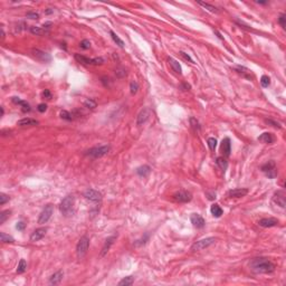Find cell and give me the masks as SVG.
<instances>
[{"label": "cell", "mask_w": 286, "mask_h": 286, "mask_svg": "<svg viewBox=\"0 0 286 286\" xmlns=\"http://www.w3.org/2000/svg\"><path fill=\"white\" fill-rule=\"evenodd\" d=\"M278 219L276 218H263L258 221V225L260 227H264V228H269V227H275L278 225Z\"/></svg>", "instance_id": "obj_10"}, {"label": "cell", "mask_w": 286, "mask_h": 286, "mask_svg": "<svg viewBox=\"0 0 286 286\" xmlns=\"http://www.w3.org/2000/svg\"><path fill=\"white\" fill-rule=\"evenodd\" d=\"M7 201H9V196H7L6 193H0V205L2 206Z\"/></svg>", "instance_id": "obj_42"}, {"label": "cell", "mask_w": 286, "mask_h": 286, "mask_svg": "<svg viewBox=\"0 0 286 286\" xmlns=\"http://www.w3.org/2000/svg\"><path fill=\"white\" fill-rule=\"evenodd\" d=\"M46 231H47L46 228H38V229H36L32 234V236H30V241H38L40 239H43L46 235Z\"/></svg>", "instance_id": "obj_13"}, {"label": "cell", "mask_w": 286, "mask_h": 286, "mask_svg": "<svg viewBox=\"0 0 286 286\" xmlns=\"http://www.w3.org/2000/svg\"><path fill=\"white\" fill-rule=\"evenodd\" d=\"M11 211L10 210H3L1 214H0V224H3V222L7 220V218H9Z\"/></svg>", "instance_id": "obj_35"}, {"label": "cell", "mask_w": 286, "mask_h": 286, "mask_svg": "<svg viewBox=\"0 0 286 286\" xmlns=\"http://www.w3.org/2000/svg\"><path fill=\"white\" fill-rule=\"evenodd\" d=\"M180 55H181V56L183 57V58H185V59H187V61H189L190 63H193V61H192V59H191V57H190L189 55H188V54L183 53V51H180Z\"/></svg>", "instance_id": "obj_48"}, {"label": "cell", "mask_w": 286, "mask_h": 286, "mask_svg": "<svg viewBox=\"0 0 286 286\" xmlns=\"http://www.w3.org/2000/svg\"><path fill=\"white\" fill-rule=\"evenodd\" d=\"M37 110L39 111V112H45L46 110H47V105L46 104H44V103H41V104H39L38 105V107H37Z\"/></svg>", "instance_id": "obj_47"}, {"label": "cell", "mask_w": 286, "mask_h": 286, "mask_svg": "<svg viewBox=\"0 0 286 286\" xmlns=\"http://www.w3.org/2000/svg\"><path fill=\"white\" fill-rule=\"evenodd\" d=\"M88 246H90V239L86 236L82 237L78 240L77 246H76V254H77L78 258H83L85 256L88 250Z\"/></svg>", "instance_id": "obj_3"}, {"label": "cell", "mask_w": 286, "mask_h": 286, "mask_svg": "<svg viewBox=\"0 0 286 286\" xmlns=\"http://www.w3.org/2000/svg\"><path fill=\"white\" fill-rule=\"evenodd\" d=\"M262 171L269 178H275L277 176V169L274 161H268L264 166H262Z\"/></svg>", "instance_id": "obj_6"}, {"label": "cell", "mask_w": 286, "mask_h": 286, "mask_svg": "<svg viewBox=\"0 0 286 286\" xmlns=\"http://www.w3.org/2000/svg\"><path fill=\"white\" fill-rule=\"evenodd\" d=\"M38 121L32 120V119H22V120L18 121V125L20 126H27V125H37Z\"/></svg>", "instance_id": "obj_26"}, {"label": "cell", "mask_w": 286, "mask_h": 286, "mask_svg": "<svg viewBox=\"0 0 286 286\" xmlns=\"http://www.w3.org/2000/svg\"><path fill=\"white\" fill-rule=\"evenodd\" d=\"M180 90H182V91H189L190 85L188 83H182L181 85H180Z\"/></svg>", "instance_id": "obj_49"}, {"label": "cell", "mask_w": 286, "mask_h": 286, "mask_svg": "<svg viewBox=\"0 0 286 286\" xmlns=\"http://www.w3.org/2000/svg\"><path fill=\"white\" fill-rule=\"evenodd\" d=\"M190 124H191V126H192V128L195 131H200V124L197 121V119L190 118Z\"/></svg>", "instance_id": "obj_36"}, {"label": "cell", "mask_w": 286, "mask_h": 286, "mask_svg": "<svg viewBox=\"0 0 286 286\" xmlns=\"http://www.w3.org/2000/svg\"><path fill=\"white\" fill-rule=\"evenodd\" d=\"M150 172H151V168H150L149 166H142V167H139V168L137 169V173L139 174L140 177L149 176Z\"/></svg>", "instance_id": "obj_24"}, {"label": "cell", "mask_w": 286, "mask_h": 286, "mask_svg": "<svg viewBox=\"0 0 286 286\" xmlns=\"http://www.w3.org/2000/svg\"><path fill=\"white\" fill-rule=\"evenodd\" d=\"M97 105V103L95 101H94L93 99H87L85 102H84V106L87 107V109H90V110H93V109H95Z\"/></svg>", "instance_id": "obj_32"}, {"label": "cell", "mask_w": 286, "mask_h": 286, "mask_svg": "<svg viewBox=\"0 0 286 286\" xmlns=\"http://www.w3.org/2000/svg\"><path fill=\"white\" fill-rule=\"evenodd\" d=\"M260 84H262L263 87H268L270 84V80L268 76H266V75H263L262 78H260Z\"/></svg>", "instance_id": "obj_38"}, {"label": "cell", "mask_w": 286, "mask_h": 286, "mask_svg": "<svg viewBox=\"0 0 286 286\" xmlns=\"http://www.w3.org/2000/svg\"><path fill=\"white\" fill-rule=\"evenodd\" d=\"M115 74L118 75L119 77H123V76L126 75V72L123 70V68H118V70H115Z\"/></svg>", "instance_id": "obj_44"}, {"label": "cell", "mask_w": 286, "mask_h": 286, "mask_svg": "<svg viewBox=\"0 0 286 286\" xmlns=\"http://www.w3.org/2000/svg\"><path fill=\"white\" fill-rule=\"evenodd\" d=\"M133 282H134L133 276H126V277H124L123 279H121V281L119 282V285L120 286H128V285H132Z\"/></svg>", "instance_id": "obj_28"}, {"label": "cell", "mask_w": 286, "mask_h": 286, "mask_svg": "<svg viewBox=\"0 0 286 286\" xmlns=\"http://www.w3.org/2000/svg\"><path fill=\"white\" fill-rule=\"evenodd\" d=\"M216 163H217V166L219 167L221 170H224V171L227 169V167H228L227 160H226L225 158H221V157H219V158L216 159Z\"/></svg>", "instance_id": "obj_29"}, {"label": "cell", "mask_w": 286, "mask_h": 286, "mask_svg": "<svg viewBox=\"0 0 286 286\" xmlns=\"http://www.w3.org/2000/svg\"><path fill=\"white\" fill-rule=\"evenodd\" d=\"M12 102L15 103V104H19V105H22V112H29L30 111V106H29V104L27 103V102H25V101H22V99H19V97H12Z\"/></svg>", "instance_id": "obj_22"}, {"label": "cell", "mask_w": 286, "mask_h": 286, "mask_svg": "<svg viewBox=\"0 0 286 286\" xmlns=\"http://www.w3.org/2000/svg\"><path fill=\"white\" fill-rule=\"evenodd\" d=\"M110 35H111V37H112V39L114 40V43H116V45H119L121 47V48H123L124 47V41L122 39H121L120 37H119L116 34H115L113 30H111L110 32Z\"/></svg>", "instance_id": "obj_27"}, {"label": "cell", "mask_w": 286, "mask_h": 286, "mask_svg": "<svg viewBox=\"0 0 286 286\" xmlns=\"http://www.w3.org/2000/svg\"><path fill=\"white\" fill-rule=\"evenodd\" d=\"M150 118V110L149 109H143L141 112L138 115V120H137V124L138 125H142L144 124Z\"/></svg>", "instance_id": "obj_14"}, {"label": "cell", "mask_w": 286, "mask_h": 286, "mask_svg": "<svg viewBox=\"0 0 286 286\" xmlns=\"http://www.w3.org/2000/svg\"><path fill=\"white\" fill-rule=\"evenodd\" d=\"M80 48L88 49L90 47H91V41H90L88 39H84V40H82V41H80Z\"/></svg>", "instance_id": "obj_41"}, {"label": "cell", "mask_w": 286, "mask_h": 286, "mask_svg": "<svg viewBox=\"0 0 286 286\" xmlns=\"http://www.w3.org/2000/svg\"><path fill=\"white\" fill-rule=\"evenodd\" d=\"M53 212H54V206L53 205H47V206H45V208L43 209V211L40 212V215H39L38 224H40V225L46 224V222L51 219Z\"/></svg>", "instance_id": "obj_5"}, {"label": "cell", "mask_w": 286, "mask_h": 286, "mask_svg": "<svg viewBox=\"0 0 286 286\" xmlns=\"http://www.w3.org/2000/svg\"><path fill=\"white\" fill-rule=\"evenodd\" d=\"M139 90V84L135 82V80H132L131 84H130V91H131V94H135Z\"/></svg>", "instance_id": "obj_39"}, {"label": "cell", "mask_w": 286, "mask_h": 286, "mask_svg": "<svg viewBox=\"0 0 286 286\" xmlns=\"http://www.w3.org/2000/svg\"><path fill=\"white\" fill-rule=\"evenodd\" d=\"M265 122L267 124H270L272 126H274V128H281V124L279 123H277V122H275V121H273V120H265Z\"/></svg>", "instance_id": "obj_43"}, {"label": "cell", "mask_w": 286, "mask_h": 286, "mask_svg": "<svg viewBox=\"0 0 286 286\" xmlns=\"http://www.w3.org/2000/svg\"><path fill=\"white\" fill-rule=\"evenodd\" d=\"M75 59L77 61L78 63L84 65H94V58H88L86 56H83L80 54H75Z\"/></svg>", "instance_id": "obj_19"}, {"label": "cell", "mask_w": 286, "mask_h": 286, "mask_svg": "<svg viewBox=\"0 0 286 286\" xmlns=\"http://www.w3.org/2000/svg\"><path fill=\"white\" fill-rule=\"evenodd\" d=\"M169 64H170V66L172 67V70H173L174 72L177 73V74H181V73H182L181 66H180L179 62H177L176 59L169 58Z\"/></svg>", "instance_id": "obj_23"}, {"label": "cell", "mask_w": 286, "mask_h": 286, "mask_svg": "<svg viewBox=\"0 0 286 286\" xmlns=\"http://www.w3.org/2000/svg\"><path fill=\"white\" fill-rule=\"evenodd\" d=\"M116 237H118L116 235H113V236H111V237H109L106 240H105L104 246H103V249H102L101 256H104L107 251H109V249H110V247L113 245V243H114V240L116 239Z\"/></svg>", "instance_id": "obj_18"}, {"label": "cell", "mask_w": 286, "mask_h": 286, "mask_svg": "<svg viewBox=\"0 0 286 286\" xmlns=\"http://www.w3.org/2000/svg\"><path fill=\"white\" fill-rule=\"evenodd\" d=\"M215 241H216V238H214V237H208V238H205V239H201V240L196 241V243L193 244L192 246H191V250H193V251L202 250V249L207 248V247H209L210 245L215 244Z\"/></svg>", "instance_id": "obj_4"}, {"label": "cell", "mask_w": 286, "mask_h": 286, "mask_svg": "<svg viewBox=\"0 0 286 286\" xmlns=\"http://www.w3.org/2000/svg\"><path fill=\"white\" fill-rule=\"evenodd\" d=\"M61 118L64 119V120H66V121H70L72 120V114H70V112H67V111L64 110L61 112Z\"/></svg>", "instance_id": "obj_40"}, {"label": "cell", "mask_w": 286, "mask_h": 286, "mask_svg": "<svg viewBox=\"0 0 286 286\" xmlns=\"http://www.w3.org/2000/svg\"><path fill=\"white\" fill-rule=\"evenodd\" d=\"M27 17L30 19H38L39 18V15L37 12H27Z\"/></svg>", "instance_id": "obj_46"}, {"label": "cell", "mask_w": 286, "mask_h": 286, "mask_svg": "<svg viewBox=\"0 0 286 286\" xmlns=\"http://www.w3.org/2000/svg\"><path fill=\"white\" fill-rule=\"evenodd\" d=\"M32 56L35 57L36 59H38V61H40V62L48 63L51 61V56L49 54L39 51V49H35V48L32 49Z\"/></svg>", "instance_id": "obj_9"}, {"label": "cell", "mask_w": 286, "mask_h": 286, "mask_svg": "<svg viewBox=\"0 0 286 286\" xmlns=\"http://www.w3.org/2000/svg\"><path fill=\"white\" fill-rule=\"evenodd\" d=\"M63 276H64V273H63L62 270L56 272V273L53 274V275L51 276V278H49V284H51V285H57V284H59L61 281L63 279Z\"/></svg>", "instance_id": "obj_20"}, {"label": "cell", "mask_w": 286, "mask_h": 286, "mask_svg": "<svg viewBox=\"0 0 286 286\" xmlns=\"http://www.w3.org/2000/svg\"><path fill=\"white\" fill-rule=\"evenodd\" d=\"M173 198L179 202H189L191 200V193L187 192V191H179V192L174 193Z\"/></svg>", "instance_id": "obj_11"}, {"label": "cell", "mask_w": 286, "mask_h": 286, "mask_svg": "<svg viewBox=\"0 0 286 286\" xmlns=\"http://www.w3.org/2000/svg\"><path fill=\"white\" fill-rule=\"evenodd\" d=\"M109 151H110V147L109 145H103V147L92 148L91 150L87 151V154L93 157V158H101L103 155L107 154Z\"/></svg>", "instance_id": "obj_7"}, {"label": "cell", "mask_w": 286, "mask_h": 286, "mask_svg": "<svg viewBox=\"0 0 286 286\" xmlns=\"http://www.w3.org/2000/svg\"><path fill=\"white\" fill-rule=\"evenodd\" d=\"M273 201L275 203H277L278 206L282 207V208H285L286 202H285V195H284V192H282V191L276 192L273 197Z\"/></svg>", "instance_id": "obj_15"}, {"label": "cell", "mask_w": 286, "mask_h": 286, "mask_svg": "<svg viewBox=\"0 0 286 286\" xmlns=\"http://www.w3.org/2000/svg\"><path fill=\"white\" fill-rule=\"evenodd\" d=\"M84 197H85L87 200L93 201V202H99L102 200V195L101 192H99L97 190L94 189H87L84 192Z\"/></svg>", "instance_id": "obj_8"}, {"label": "cell", "mask_w": 286, "mask_h": 286, "mask_svg": "<svg viewBox=\"0 0 286 286\" xmlns=\"http://www.w3.org/2000/svg\"><path fill=\"white\" fill-rule=\"evenodd\" d=\"M0 239H1L2 243H13L15 241V239L11 236L7 235L5 233H0Z\"/></svg>", "instance_id": "obj_34"}, {"label": "cell", "mask_w": 286, "mask_h": 286, "mask_svg": "<svg viewBox=\"0 0 286 286\" xmlns=\"http://www.w3.org/2000/svg\"><path fill=\"white\" fill-rule=\"evenodd\" d=\"M25 226H26V225H25V222L19 221L18 224L16 225V228H17L18 230H24V229H25Z\"/></svg>", "instance_id": "obj_50"}, {"label": "cell", "mask_w": 286, "mask_h": 286, "mask_svg": "<svg viewBox=\"0 0 286 286\" xmlns=\"http://www.w3.org/2000/svg\"><path fill=\"white\" fill-rule=\"evenodd\" d=\"M249 268L255 274H267L274 272L275 265L267 258L259 257V258H254L249 263Z\"/></svg>", "instance_id": "obj_1"}, {"label": "cell", "mask_w": 286, "mask_h": 286, "mask_svg": "<svg viewBox=\"0 0 286 286\" xmlns=\"http://www.w3.org/2000/svg\"><path fill=\"white\" fill-rule=\"evenodd\" d=\"M190 220H191V224H192L196 228H202V227H205V224H206V222H205V219L198 214L191 215Z\"/></svg>", "instance_id": "obj_12"}, {"label": "cell", "mask_w": 286, "mask_h": 286, "mask_svg": "<svg viewBox=\"0 0 286 286\" xmlns=\"http://www.w3.org/2000/svg\"><path fill=\"white\" fill-rule=\"evenodd\" d=\"M198 3L200 6H202L203 8H206L207 10H209L210 12H214V13H218V12H219V10H218L216 7H214V6H211V5H209V3H207V2H198Z\"/></svg>", "instance_id": "obj_31"}, {"label": "cell", "mask_w": 286, "mask_h": 286, "mask_svg": "<svg viewBox=\"0 0 286 286\" xmlns=\"http://www.w3.org/2000/svg\"><path fill=\"white\" fill-rule=\"evenodd\" d=\"M285 15L284 13H282L281 16H279V18H278V22L281 24V26L283 27V28H285V26H286V24H285Z\"/></svg>", "instance_id": "obj_45"}, {"label": "cell", "mask_w": 286, "mask_h": 286, "mask_svg": "<svg viewBox=\"0 0 286 286\" xmlns=\"http://www.w3.org/2000/svg\"><path fill=\"white\" fill-rule=\"evenodd\" d=\"M27 268V263L25 259H20V262H19L18 264V267H17V273L18 274H22L26 270Z\"/></svg>", "instance_id": "obj_33"}, {"label": "cell", "mask_w": 286, "mask_h": 286, "mask_svg": "<svg viewBox=\"0 0 286 286\" xmlns=\"http://www.w3.org/2000/svg\"><path fill=\"white\" fill-rule=\"evenodd\" d=\"M258 141L263 142V143H267V144H270V143H273V142H274V138H273V135H272L270 133H268V132H265V133L260 134L259 137H258Z\"/></svg>", "instance_id": "obj_21"}, {"label": "cell", "mask_w": 286, "mask_h": 286, "mask_svg": "<svg viewBox=\"0 0 286 286\" xmlns=\"http://www.w3.org/2000/svg\"><path fill=\"white\" fill-rule=\"evenodd\" d=\"M43 96L46 97V99H51V92H49L48 90H45V91L43 92Z\"/></svg>", "instance_id": "obj_51"}, {"label": "cell", "mask_w": 286, "mask_h": 286, "mask_svg": "<svg viewBox=\"0 0 286 286\" xmlns=\"http://www.w3.org/2000/svg\"><path fill=\"white\" fill-rule=\"evenodd\" d=\"M221 151L225 157H228L231 152V143H230L229 138H225L221 142Z\"/></svg>", "instance_id": "obj_17"}, {"label": "cell", "mask_w": 286, "mask_h": 286, "mask_svg": "<svg viewBox=\"0 0 286 286\" xmlns=\"http://www.w3.org/2000/svg\"><path fill=\"white\" fill-rule=\"evenodd\" d=\"M74 202H75V198H74V196H72V195L66 196V197L62 200V202L59 205V210H61V212H62L65 217H68L73 214Z\"/></svg>", "instance_id": "obj_2"}, {"label": "cell", "mask_w": 286, "mask_h": 286, "mask_svg": "<svg viewBox=\"0 0 286 286\" xmlns=\"http://www.w3.org/2000/svg\"><path fill=\"white\" fill-rule=\"evenodd\" d=\"M210 211H211L212 216L216 217V218H219L220 216L222 215V209L220 208L219 205H217V203H214L211 206V208H210Z\"/></svg>", "instance_id": "obj_25"}, {"label": "cell", "mask_w": 286, "mask_h": 286, "mask_svg": "<svg viewBox=\"0 0 286 286\" xmlns=\"http://www.w3.org/2000/svg\"><path fill=\"white\" fill-rule=\"evenodd\" d=\"M207 143H208L209 149L211 150V151H215V149H216V147H217V140L215 139V138H209Z\"/></svg>", "instance_id": "obj_37"}, {"label": "cell", "mask_w": 286, "mask_h": 286, "mask_svg": "<svg viewBox=\"0 0 286 286\" xmlns=\"http://www.w3.org/2000/svg\"><path fill=\"white\" fill-rule=\"evenodd\" d=\"M248 193V189H245V188H238V189H233L230 190L228 195L230 197H234V198H241L244 196H246Z\"/></svg>", "instance_id": "obj_16"}, {"label": "cell", "mask_w": 286, "mask_h": 286, "mask_svg": "<svg viewBox=\"0 0 286 286\" xmlns=\"http://www.w3.org/2000/svg\"><path fill=\"white\" fill-rule=\"evenodd\" d=\"M30 32L34 34V35L40 36V35H43V34H45L46 32H45L44 28H40V27H36V26H32L30 27Z\"/></svg>", "instance_id": "obj_30"}, {"label": "cell", "mask_w": 286, "mask_h": 286, "mask_svg": "<svg viewBox=\"0 0 286 286\" xmlns=\"http://www.w3.org/2000/svg\"><path fill=\"white\" fill-rule=\"evenodd\" d=\"M51 12H54V9H48V10L45 11L46 15H49V13H51Z\"/></svg>", "instance_id": "obj_52"}]
</instances>
